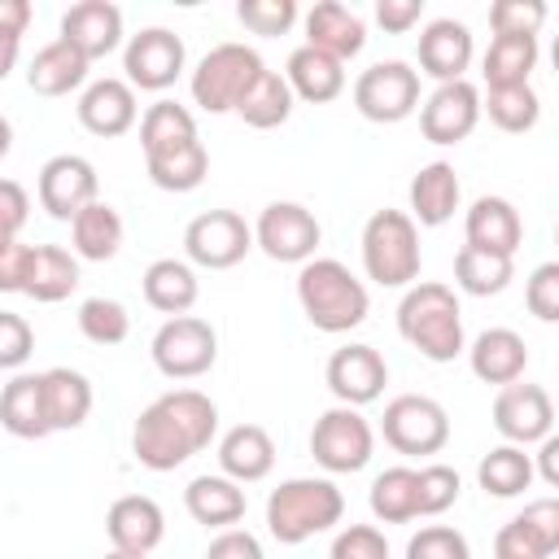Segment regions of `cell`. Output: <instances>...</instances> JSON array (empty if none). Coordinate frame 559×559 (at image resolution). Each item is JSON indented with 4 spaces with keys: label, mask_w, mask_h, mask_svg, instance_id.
<instances>
[{
    "label": "cell",
    "mask_w": 559,
    "mask_h": 559,
    "mask_svg": "<svg viewBox=\"0 0 559 559\" xmlns=\"http://www.w3.org/2000/svg\"><path fill=\"white\" fill-rule=\"evenodd\" d=\"M493 428L507 445H537L555 428V402L542 384L511 380L493 397Z\"/></svg>",
    "instance_id": "obj_14"
},
{
    "label": "cell",
    "mask_w": 559,
    "mask_h": 559,
    "mask_svg": "<svg viewBox=\"0 0 559 559\" xmlns=\"http://www.w3.org/2000/svg\"><path fill=\"white\" fill-rule=\"evenodd\" d=\"M148 354L166 380H197L218 358V332L197 314H175L153 332Z\"/></svg>",
    "instance_id": "obj_8"
},
{
    "label": "cell",
    "mask_w": 559,
    "mask_h": 559,
    "mask_svg": "<svg viewBox=\"0 0 559 559\" xmlns=\"http://www.w3.org/2000/svg\"><path fill=\"white\" fill-rule=\"evenodd\" d=\"M524 306H528L542 323H555V319H559V262H542V266L524 280Z\"/></svg>",
    "instance_id": "obj_51"
},
{
    "label": "cell",
    "mask_w": 559,
    "mask_h": 559,
    "mask_svg": "<svg viewBox=\"0 0 559 559\" xmlns=\"http://www.w3.org/2000/svg\"><path fill=\"white\" fill-rule=\"evenodd\" d=\"M26 262H31V245H9L0 253V293H22L26 284Z\"/></svg>",
    "instance_id": "obj_55"
},
{
    "label": "cell",
    "mask_w": 559,
    "mask_h": 559,
    "mask_svg": "<svg viewBox=\"0 0 559 559\" xmlns=\"http://www.w3.org/2000/svg\"><path fill=\"white\" fill-rule=\"evenodd\" d=\"M415 493H419V515H441L459 502L463 480L450 463H428V467H415Z\"/></svg>",
    "instance_id": "obj_45"
},
{
    "label": "cell",
    "mask_w": 559,
    "mask_h": 559,
    "mask_svg": "<svg viewBox=\"0 0 559 559\" xmlns=\"http://www.w3.org/2000/svg\"><path fill=\"white\" fill-rule=\"evenodd\" d=\"M9 148H13V122L0 114V162L9 157Z\"/></svg>",
    "instance_id": "obj_59"
},
{
    "label": "cell",
    "mask_w": 559,
    "mask_h": 559,
    "mask_svg": "<svg viewBox=\"0 0 559 559\" xmlns=\"http://www.w3.org/2000/svg\"><path fill=\"white\" fill-rule=\"evenodd\" d=\"M192 140H201V135H197V118H192L188 105H179V100H153L140 114V148H144V157L170 153V148L192 144Z\"/></svg>",
    "instance_id": "obj_37"
},
{
    "label": "cell",
    "mask_w": 559,
    "mask_h": 559,
    "mask_svg": "<svg viewBox=\"0 0 559 559\" xmlns=\"http://www.w3.org/2000/svg\"><path fill=\"white\" fill-rule=\"evenodd\" d=\"M533 476H542L550 489H559V437L555 432L537 441V467H533Z\"/></svg>",
    "instance_id": "obj_56"
},
{
    "label": "cell",
    "mask_w": 559,
    "mask_h": 559,
    "mask_svg": "<svg viewBox=\"0 0 559 559\" xmlns=\"http://www.w3.org/2000/svg\"><path fill=\"white\" fill-rule=\"evenodd\" d=\"M87 66H92V61H83L70 44L52 39V44H44V48L31 57L26 83H31L35 96H70L74 87L87 83Z\"/></svg>",
    "instance_id": "obj_35"
},
{
    "label": "cell",
    "mask_w": 559,
    "mask_h": 559,
    "mask_svg": "<svg viewBox=\"0 0 559 559\" xmlns=\"http://www.w3.org/2000/svg\"><path fill=\"white\" fill-rule=\"evenodd\" d=\"M301 22H306V48H319L341 66L367 48V22L341 0H319Z\"/></svg>",
    "instance_id": "obj_24"
},
{
    "label": "cell",
    "mask_w": 559,
    "mask_h": 559,
    "mask_svg": "<svg viewBox=\"0 0 559 559\" xmlns=\"http://www.w3.org/2000/svg\"><path fill=\"white\" fill-rule=\"evenodd\" d=\"M472 31L454 17H432L424 31H419V74L437 79V83H454L467 74L472 66Z\"/></svg>",
    "instance_id": "obj_21"
},
{
    "label": "cell",
    "mask_w": 559,
    "mask_h": 559,
    "mask_svg": "<svg viewBox=\"0 0 559 559\" xmlns=\"http://www.w3.org/2000/svg\"><path fill=\"white\" fill-rule=\"evenodd\" d=\"M319 240H323V227L301 201H271L253 223V245L271 262H297L301 266L314 258Z\"/></svg>",
    "instance_id": "obj_12"
},
{
    "label": "cell",
    "mask_w": 559,
    "mask_h": 559,
    "mask_svg": "<svg viewBox=\"0 0 559 559\" xmlns=\"http://www.w3.org/2000/svg\"><path fill=\"white\" fill-rule=\"evenodd\" d=\"M559 550V502L537 498L493 537V559H550Z\"/></svg>",
    "instance_id": "obj_18"
},
{
    "label": "cell",
    "mask_w": 559,
    "mask_h": 559,
    "mask_svg": "<svg viewBox=\"0 0 559 559\" xmlns=\"http://www.w3.org/2000/svg\"><path fill=\"white\" fill-rule=\"evenodd\" d=\"M140 288H144V301H148L157 314H166V319L188 314V310L197 306V297H201L197 271H192L188 262H179V258H157V262H148Z\"/></svg>",
    "instance_id": "obj_33"
},
{
    "label": "cell",
    "mask_w": 559,
    "mask_h": 559,
    "mask_svg": "<svg viewBox=\"0 0 559 559\" xmlns=\"http://www.w3.org/2000/svg\"><path fill=\"white\" fill-rule=\"evenodd\" d=\"M17 52H22V39L0 35V79H9V70L17 66Z\"/></svg>",
    "instance_id": "obj_58"
},
{
    "label": "cell",
    "mask_w": 559,
    "mask_h": 559,
    "mask_svg": "<svg viewBox=\"0 0 559 559\" xmlns=\"http://www.w3.org/2000/svg\"><path fill=\"white\" fill-rule=\"evenodd\" d=\"M74 288H79V258L61 245H31L22 293L39 306H52V301H66Z\"/></svg>",
    "instance_id": "obj_32"
},
{
    "label": "cell",
    "mask_w": 559,
    "mask_h": 559,
    "mask_svg": "<svg viewBox=\"0 0 559 559\" xmlns=\"http://www.w3.org/2000/svg\"><path fill=\"white\" fill-rule=\"evenodd\" d=\"M419 227L406 210H376L362 227V271L380 288H411L419 280Z\"/></svg>",
    "instance_id": "obj_5"
},
{
    "label": "cell",
    "mask_w": 559,
    "mask_h": 559,
    "mask_svg": "<svg viewBox=\"0 0 559 559\" xmlns=\"http://www.w3.org/2000/svg\"><path fill=\"white\" fill-rule=\"evenodd\" d=\"M61 44H70L83 61H100L122 44V9L109 0H79L61 13Z\"/></svg>",
    "instance_id": "obj_19"
},
{
    "label": "cell",
    "mask_w": 559,
    "mask_h": 559,
    "mask_svg": "<svg viewBox=\"0 0 559 559\" xmlns=\"http://www.w3.org/2000/svg\"><path fill=\"white\" fill-rule=\"evenodd\" d=\"M253 249V227L236 210H205L183 227V253L188 266L205 271H231Z\"/></svg>",
    "instance_id": "obj_11"
},
{
    "label": "cell",
    "mask_w": 559,
    "mask_h": 559,
    "mask_svg": "<svg viewBox=\"0 0 559 559\" xmlns=\"http://www.w3.org/2000/svg\"><path fill=\"white\" fill-rule=\"evenodd\" d=\"M546 22L542 0H493L489 4V26L493 35H537Z\"/></svg>",
    "instance_id": "obj_48"
},
{
    "label": "cell",
    "mask_w": 559,
    "mask_h": 559,
    "mask_svg": "<svg viewBox=\"0 0 559 559\" xmlns=\"http://www.w3.org/2000/svg\"><path fill=\"white\" fill-rule=\"evenodd\" d=\"M39 205L57 218V223H70L83 205L100 201V179H96V166L79 153H57L39 166Z\"/></svg>",
    "instance_id": "obj_15"
},
{
    "label": "cell",
    "mask_w": 559,
    "mask_h": 559,
    "mask_svg": "<svg viewBox=\"0 0 559 559\" xmlns=\"http://www.w3.org/2000/svg\"><path fill=\"white\" fill-rule=\"evenodd\" d=\"M70 253L83 262H109L122 249V214L109 201H92L70 218Z\"/></svg>",
    "instance_id": "obj_34"
},
{
    "label": "cell",
    "mask_w": 559,
    "mask_h": 559,
    "mask_svg": "<svg viewBox=\"0 0 559 559\" xmlns=\"http://www.w3.org/2000/svg\"><path fill=\"white\" fill-rule=\"evenodd\" d=\"M480 114H489V122H493L498 131H507V135H524V131L537 127V118H542V100H537V92H533L528 83H520V87H485V96H480Z\"/></svg>",
    "instance_id": "obj_43"
},
{
    "label": "cell",
    "mask_w": 559,
    "mask_h": 559,
    "mask_svg": "<svg viewBox=\"0 0 559 559\" xmlns=\"http://www.w3.org/2000/svg\"><path fill=\"white\" fill-rule=\"evenodd\" d=\"M236 114H240V118H245V127H253V131L284 127V122H288V114H293V92H288L284 74L262 70V74L249 83V92L240 96Z\"/></svg>",
    "instance_id": "obj_38"
},
{
    "label": "cell",
    "mask_w": 559,
    "mask_h": 559,
    "mask_svg": "<svg viewBox=\"0 0 559 559\" xmlns=\"http://www.w3.org/2000/svg\"><path fill=\"white\" fill-rule=\"evenodd\" d=\"M26 218H31V197H26V188H22L17 179H0V253H4L9 245H17Z\"/></svg>",
    "instance_id": "obj_52"
},
{
    "label": "cell",
    "mask_w": 559,
    "mask_h": 559,
    "mask_svg": "<svg viewBox=\"0 0 559 559\" xmlns=\"http://www.w3.org/2000/svg\"><path fill=\"white\" fill-rule=\"evenodd\" d=\"M476 480L489 498H515L533 485V454H524V445L502 441L476 463Z\"/></svg>",
    "instance_id": "obj_40"
},
{
    "label": "cell",
    "mask_w": 559,
    "mask_h": 559,
    "mask_svg": "<svg viewBox=\"0 0 559 559\" xmlns=\"http://www.w3.org/2000/svg\"><path fill=\"white\" fill-rule=\"evenodd\" d=\"M467 362H472V376L485 380V384H511V380H524V367H528V345L515 328H485L472 345H467Z\"/></svg>",
    "instance_id": "obj_26"
},
{
    "label": "cell",
    "mask_w": 559,
    "mask_h": 559,
    "mask_svg": "<svg viewBox=\"0 0 559 559\" xmlns=\"http://www.w3.org/2000/svg\"><path fill=\"white\" fill-rule=\"evenodd\" d=\"M406 559H472V546L450 524H428L406 542Z\"/></svg>",
    "instance_id": "obj_47"
},
{
    "label": "cell",
    "mask_w": 559,
    "mask_h": 559,
    "mask_svg": "<svg viewBox=\"0 0 559 559\" xmlns=\"http://www.w3.org/2000/svg\"><path fill=\"white\" fill-rule=\"evenodd\" d=\"M537 70V35H493L480 57L485 87H520Z\"/></svg>",
    "instance_id": "obj_36"
},
{
    "label": "cell",
    "mask_w": 559,
    "mask_h": 559,
    "mask_svg": "<svg viewBox=\"0 0 559 559\" xmlns=\"http://www.w3.org/2000/svg\"><path fill=\"white\" fill-rule=\"evenodd\" d=\"M328 389L341 406H371L389 384V362L376 345H341L328 358Z\"/></svg>",
    "instance_id": "obj_17"
},
{
    "label": "cell",
    "mask_w": 559,
    "mask_h": 559,
    "mask_svg": "<svg viewBox=\"0 0 559 559\" xmlns=\"http://www.w3.org/2000/svg\"><path fill=\"white\" fill-rule=\"evenodd\" d=\"M297 306L310 319V328L341 336L367 319L371 297H367V284L341 258H310L297 271Z\"/></svg>",
    "instance_id": "obj_3"
},
{
    "label": "cell",
    "mask_w": 559,
    "mask_h": 559,
    "mask_svg": "<svg viewBox=\"0 0 559 559\" xmlns=\"http://www.w3.org/2000/svg\"><path fill=\"white\" fill-rule=\"evenodd\" d=\"M266 70V61L249 48V44H214L192 79H188V92H192V105H201L205 114H236L240 96L249 92V83Z\"/></svg>",
    "instance_id": "obj_6"
},
{
    "label": "cell",
    "mask_w": 559,
    "mask_h": 559,
    "mask_svg": "<svg viewBox=\"0 0 559 559\" xmlns=\"http://www.w3.org/2000/svg\"><path fill=\"white\" fill-rule=\"evenodd\" d=\"M463 236H467L472 249H485V253H498V258H515V249L524 245V218L507 197H476L467 205Z\"/></svg>",
    "instance_id": "obj_23"
},
{
    "label": "cell",
    "mask_w": 559,
    "mask_h": 559,
    "mask_svg": "<svg viewBox=\"0 0 559 559\" xmlns=\"http://www.w3.org/2000/svg\"><path fill=\"white\" fill-rule=\"evenodd\" d=\"M397 332L428 362H454L467 349L459 297H454L450 284H437V280H415L402 293V301H397Z\"/></svg>",
    "instance_id": "obj_2"
},
{
    "label": "cell",
    "mask_w": 559,
    "mask_h": 559,
    "mask_svg": "<svg viewBox=\"0 0 559 559\" xmlns=\"http://www.w3.org/2000/svg\"><path fill=\"white\" fill-rule=\"evenodd\" d=\"M79 332L92 341V345H122L131 336V314L122 301L114 297H87L79 306Z\"/></svg>",
    "instance_id": "obj_44"
},
{
    "label": "cell",
    "mask_w": 559,
    "mask_h": 559,
    "mask_svg": "<svg viewBox=\"0 0 559 559\" xmlns=\"http://www.w3.org/2000/svg\"><path fill=\"white\" fill-rule=\"evenodd\" d=\"M144 166H148V179H153L162 192H192V188H201L205 175H210V153H205L201 140H192V144H179V148H170V153L144 157Z\"/></svg>",
    "instance_id": "obj_39"
},
{
    "label": "cell",
    "mask_w": 559,
    "mask_h": 559,
    "mask_svg": "<svg viewBox=\"0 0 559 559\" xmlns=\"http://www.w3.org/2000/svg\"><path fill=\"white\" fill-rule=\"evenodd\" d=\"M105 533H109V546L114 550L148 555L166 537V515H162V507L148 493H122L105 511Z\"/></svg>",
    "instance_id": "obj_20"
},
{
    "label": "cell",
    "mask_w": 559,
    "mask_h": 559,
    "mask_svg": "<svg viewBox=\"0 0 559 559\" xmlns=\"http://www.w3.org/2000/svg\"><path fill=\"white\" fill-rule=\"evenodd\" d=\"M205 559H266V555H262V542L249 528H223V533L210 537Z\"/></svg>",
    "instance_id": "obj_53"
},
{
    "label": "cell",
    "mask_w": 559,
    "mask_h": 559,
    "mask_svg": "<svg viewBox=\"0 0 559 559\" xmlns=\"http://www.w3.org/2000/svg\"><path fill=\"white\" fill-rule=\"evenodd\" d=\"M284 83L293 92V100H310V105H328L345 92V66L319 48H293L288 66H284Z\"/></svg>",
    "instance_id": "obj_30"
},
{
    "label": "cell",
    "mask_w": 559,
    "mask_h": 559,
    "mask_svg": "<svg viewBox=\"0 0 559 559\" xmlns=\"http://www.w3.org/2000/svg\"><path fill=\"white\" fill-rule=\"evenodd\" d=\"M31 354H35L31 323L13 310H0V371H22Z\"/></svg>",
    "instance_id": "obj_50"
},
{
    "label": "cell",
    "mask_w": 559,
    "mask_h": 559,
    "mask_svg": "<svg viewBox=\"0 0 559 559\" xmlns=\"http://www.w3.org/2000/svg\"><path fill=\"white\" fill-rule=\"evenodd\" d=\"M310 454L323 472L332 476H349V472H362L376 454V432L371 424L362 419V411L354 406H332L314 419L310 428Z\"/></svg>",
    "instance_id": "obj_7"
},
{
    "label": "cell",
    "mask_w": 559,
    "mask_h": 559,
    "mask_svg": "<svg viewBox=\"0 0 559 559\" xmlns=\"http://www.w3.org/2000/svg\"><path fill=\"white\" fill-rule=\"evenodd\" d=\"M511 280H515V258H498V253H485L472 245H463L454 253V284L467 297H498Z\"/></svg>",
    "instance_id": "obj_41"
},
{
    "label": "cell",
    "mask_w": 559,
    "mask_h": 559,
    "mask_svg": "<svg viewBox=\"0 0 559 559\" xmlns=\"http://www.w3.org/2000/svg\"><path fill=\"white\" fill-rule=\"evenodd\" d=\"M183 507H188V515H192L197 524L223 533V528H236V524L245 520V507H249V502H245V485H236V480H227V476L218 472V476H197V480H188Z\"/></svg>",
    "instance_id": "obj_31"
},
{
    "label": "cell",
    "mask_w": 559,
    "mask_h": 559,
    "mask_svg": "<svg viewBox=\"0 0 559 559\" xmlns=\"http://www.w3.org/2000/svg\"><path fill=\"white\" fill-rule=\"evenodd\" d=\"M0 428L17 441H39L48 437V415H44V380L39 371H13V380L0 389Z\"/></svg>",
    "instance_id": "obj_29"
},
{
    "label": "cell",
    "mask_w": 559,
    "mask_h": 559,
    "mask_svg": "<svg viewBox=\"0 0 559 559\" xmlns=\"http://www.w3.org/2000/svg\"><path fill=\"white\" fill-rule=\"evenodd\" d=\"M31 26V4L26 0H0V35L22 39Z\"/></svg>",
    "instance_id": "obj_57"
},
{
    "label": "cell",
    "mask_w": 559,
    "mask_h": 559,
    "mask_svg": "<svg viewBox=\"0 0 559 559\" xmlns=\"http://www.w3.org/2000/svg\"><path fill=\"white\" fill-rule=\"evenodd\" d=\"M371 515L380 524H406L419 520V493H415V467H384L371 480Z\"/></svg>",
    "instance_id": "obj_42"
},
{
    "label": "cell",
    "mask_w": 559,
    "mask_h": 559,
    "mask_svg": "<svg viewBox=\"0 0 559 559\" xmlns=\"http://www.w3.org/2000/svg\"><path fill=\"white\" fill-rule=\"evenodd\" d=\"M218 432V406L201 389H170L153 397L131 432V454L148 472H175L201 454Z\"/></svg>",
    "instance_id": "obj_1"
},
{
    "label": "cell",
    "mask_w": 559,
    "mask_h": 559,
    "mask_svg": "<svg viewBox=\"0 0 559 559\" xmlns=\"http://www.w3.org/2000/svg\"><path fill=\"white\" fill-rule=\"evenodd\" d=\"M218 467L227 480L236 485H253L266 480L275 467V441L262 424H236L218 437Z\"/></svg>",
    "instance_id": "obj_25"
},
{
    "label": "cell",
    "mask_w": 559,
    "mask_h": 559,
    "mask_svg": "<svg viewBox=\"0 0 559 559\" xmlns=\"http://www.w3.org/2000/svg\"><path fill=\"white\" fill-rule=\"evenodd\" d=\"M424 17V0H376V22L389 35H406Z\"/></svg>",
    "instance_id": "obj_54"
},
{
    "label": "cell",
    "mask_w": 559,
    "mask_h": 559,
    "mask_svg": "<svg viewBox=\"0 0 559 559\" xmlns=\"http://www.w3.org/2000/svg\"><path fill=\"white\" fill-rule=\"evenodd\" d=\"M480 122V87L467 79L437 83L428 100H419V131L428 144H459Z\"/></svg>",
    "instance_id": "obj_16"
},
{
    "label": "cell",
    "mask_w": 559,
    "mask_h": 559,
    "mask_svg": "<svg viewBox=\"0 0 559 559\" xmlns=\"http://www.w3.org/2000/svg\"><path fill=\"white\" fill-rule=\"evenodd\" d=\"M328 559H389V542L376 524H345L332 537Z\"/></svg>",
    "instance_id": "obj_49"
},
{
    "label": "cell",
    "mask_w": 559,
    "mask_h": 559,
    "mask_svg": "<svg viewBox=\"0 0 559 559\" xmlns=\"http://www.w3.org/2000/svg\"><path fill=\"white\" fill-rule=\"evenodd\" d=\"M39 380H44V415H48V428L52 432L83 428L87 415H92V402H96L92 380L83 371H74V367H48V371H39Z\"/></svg>",
    "instance_id": "obj_27"
},
{
    "label": "cell",
    "mask_w": 559,
    "mask_h": 559,
    "mask_svg": "<svg viewBox=\"0 0 559 559\" xmlns=\"http://www.w3.org/2000/svg\"><path fill=\"white\" fill-rule=\"evenodd\" d=\"M459 175L450 162H428L411 179V223L415 227H445L459 210Z\"/></svg>",
    "instance_id": "obj_28"
},
{
    "label": "cell",
    "mask_w": 559,
    "mask_h": 559,
    "mask_svg": "<svg viewBox=\"0 0 559 559\" xmlns=\"http://www.w3.org/2000/svg\"><path fill=\"white\" fill-rule=\"evenodd\" d=\"M345 515V493L328 476L280 480L266 498V533L280 546H301L314 533H328Z\"/></svg>",
    "instance_id": "obj_4"
},
{
    "label": "cell",
    "mask_w": 559,
    "mask_h": 559,
    "mask_svg": "<svg viewBox=\"0 0 559 559\" xmlns=\"http://www.w3.org/2000/svg\"><path fill=\"white\" fill-rule=\"evenodd\" d=\"M380 432L384 441L397 450V454H441L445 441H450V415L437 397H424V393H397L389 406H384V419H380Z\"/></svg>",
    "instance_id": "obj_9"
},
{
    "label": "cell",
    "mask_w": 559,
    "mask_h": 559,
    "mask_svg": "<svg viewBox=\"0 0 559 559\" xmlns=\"http://www.w3.org/2000/svg\"><path fill=\"white\" fill-rule=\"evenodd\" d=\"M236 17L253 35H288L301 13H297V0H240Z\"/></svg>",
    "instance_id": "obj_46"
},
{
    "label": "cell",
    "mask_w": 559,
    "mask_h": 559,
    "mask_svg": "<svg viewBox=\"0 0 559 559\" xmlns=\"http://www.w3.org/2000/svg\"><path fill=\"white\" fill-rule=\"evenodd\" d=\"M354 109L367 122H402L419 109V70L406 61H376L354 79Z\"/></svg>",
    "instance_id": "obj_10"
},
{
    "label": "cell",
    "mask_w": 559,
    "mask_h": 559,
    "mask_svg": "<svg viewBox=\"0 0 559 559\" xmlns=\"http://www.w3.org/2000/svg\"><path fill=\"white\" fill-rule=\"evenodd\" d=\"M188 66V48L175 31L166 26H144L140 35L127 39L122 48V70H127V83L131 92H166Z\"/></svg>",
    "instance_id": "obj_13"
},
{
    "label": "cell",
    "mask_w": 559,
    "mask_h": 559,
    "mask_svg": "<svg viewBox=\"0 0 559 559\" xmlns=\"http://www.w3.org/2000/svg\"><path fill=\"white\" fill-rule=\"evenodd\" d=\"M135 118H140V105H135V92L127 79H96L79 96V122H83V131H92L100 140L127 135L135 127Z\"/></svg>",
    "instance_id": "obj_22"
},
{
    "label": "cell",
    "mask_w": 559,
    "mask_h": 559,
    "mask_svg": "<svg viewBox=\"0 0 559 559\" xmlns=\"http://www.w3.org/2000/svg\"><path fill=\"white\" fill-rule=\"evenodd\" d=\"M100 559H148V555H127V550H109V555H100Z\"/></svg>",
    "instance_id": "obj_60"
}]
</instances>
